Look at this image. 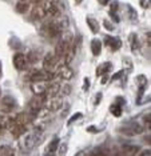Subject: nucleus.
<instances>
[{
  "label": "nucleus",
  "instance_id": "nucleus-37",
  "mask_svg": "<svg viewBox=\"0 0 151 156\" xmlns=\"http://www.w3.org/2000/svg\"><path fill=\"white\" fill-rule=\"evenodd\" d=\"M99 2V4H102V5H107L110 3V0H98Z\"/></svg>",
  "mask_w": 151,
  "mask_h": 156
},
{
  "label": "nucleus",
  "instance_id": "nucleus-1",
  "mask_svg": "<svg viewBox=\"0 0 151 156\" xmlns=\"http://www.w3.org/2000/svg\"><path fill=\"white\" fill-rule=\"evenodd\" d=\"M68 27V20L66 17H53V19H50L48 22H46L42 27V34L44 37L50 39H57L60 37V35L64 32V30Z\"/></svg>",
  "mask_w": 151,
  "mask_h": 156
},
{
  "label": "nucleus",
  "instance_id": "nucleus-29",
  "mask_svg": "<svg viewBox=\"0 0 151 156\" xmlns=\"http://www.w3.org/2000/svg\"><path fill=\"white\" fill-rule=\"evenodd\" d=\"M128 41H130L131 49L135 52L136 49L139 48V40H138V36H136V34H130V36H128Z\"/></svg>",
  "mask_w": 151,
  "mask_h": 156
},
{
  "label": "nucleus",
  "instance_id": "nucleus-10",
  "mask_svg": "<svg viewBox=\"0 0 151 156\" xmlns=\"http://www.w3.org/2000/svg\"><path fill=\"white\" fill-rule=\"evenodd\" d=\"M44 17H46V0L44 2L35 3L30 12L31 20H43Z\"/></svg>",
  "mask_w": 151,
  "mask_h": 156
},
{
  "label": "nucleus",
  "instance_id": "nucleus-5",
  "mask_svg": "<svg viewBox=\"0 0 151 156\" xmlns=\"http://www.w3.org/2000/svg\"><path fill=\"white\" fill-rule=\"evenodd\" d=\"M63 12V5L57 0H51V2H46V17H59Z\"/></svg>",
  "mask_w": 151,
  "mask_h": 156
},
{
  "label": "nucleus",
  "instance_id": "nucleus-12",
  "mask_svg": "<svg viewBox=\"0 0 151 156\" xmlns=\"http://www.w3.org/2000/svg\"><path fill=\"white\" fill-rule=\"evenodd\" d=\"M60 60L56 58L55 54H47L43 58V69L50 71V72H53L56 68V66L59 64Z\"/></svg>",
  "mask_w": 151,
  "mask_h": 156
},
{
  "label": "nucleus",
  "instance_id": "nucleus-17",
  "mask_svg": "<svg viewBox=\"0 0 151 156\" xmlns=\"http://www.w3.org/2000/svg\"><path fill=\"white\" fill-rule=\"evenodd\" d=\"M48 81H31V91L34 95H44Z\"/></svg>",
  "mask_w": 151,
  "mask_h": 156
},
{
  "label": "nucleus",
  "instance_id": "nucleus-32",
  "mask_svg": "<svg viewBox=\"0 0 151 156\" xmlns=\"http://www.w3.org/2000/svg\"><path fill=\"white\" fill-rule=\"evenodd\" d=\"M103 26L106 27L109 31H114V24H111L109 19H106V20H104V22H103Z\"/></svg>",
  "mask_w": 151,
  "mask_h": 156
},
{
  "label": "nucleus",
  "instance_id": "nucleus-14",
  "mask_svg": "<svg viewBox=\"0 0 151 156\" xmlns=\"http://www.w3.org/2000/svg\"><path fill=\"white\" fill-rule=\"evenodd\" d=\"M13 67H15L17 71L27 69V67H28L27 56L24 54H21V52H17V54H15V56H13Z\"/></svg>",
  "mask_w": 151,
  "mask_h": 156
},
{
  "label": "nucleus",
  "instance_id": "nucleus-18",
  "mask_svg": "<svg viewBox=\"0 0 151 156\" xmlns=\"http://www.w3.org/2000/svg\"><path fill=\"white\" fill-rule=\"evenodd\" d=\"M104 44H106L112 52H115V51H118V49L122 47V40L119 37L106 36V37H104Z\"/></svg>",
  "mask_w": 151,
  "mask_h": 156
},
{
  "label": "nucleus",
  "instance_id": "nucleus-38",
  "mask_svg": "<svg viewBox=\"0 0 151 156\" xmlns=\"http://www.w3.org/2000/svg\"><path fill=\"white\" fill-rule=\"evenodd\" d=\"M88 132H99L98 128H94V127H90L88 128Z\"/></svg>",
  "mask_w": 151,
  "mask_h": 156
},
{
  "label": "nucleus",
  "instance_id": "nucleus-34",
  "mask_svg": "<svg viewBox=\"0 0 151 156\" xmlns=\"http://www.w3.org/2000/svg\"><path fill=\"white\" fill-rule=\"evenodd\" d=\"M83 83H84V84H83V90H84V91H87L88 88H90V79H88V77H86Z\"/></svg>",
  "mask_w": 151,
  "mask_h": 156
},
{
  "label": "nucleus",
  "instance_id": "nucleus-2",
  "mask_svg": "<svg viewBox=\"0 0 151 156\" xmlns=\"http://www.w3.org/2000/svg\"><path fill=\"white\" fill-rule=\"evenodd\" d=\"M71 51H76V45H75V41H74V37L71 34H62L56 43V47H55V52L53 54L56 55V58L59 60H63L64 58L67 56L68 52Z\"/></svg>",
  "mask_w": 151,
  "mask_h": 156
},
{
  "label": "nucleus",
  "instance_id": "nucleus-33",
  "mask_svg": "<svg viewBox=\"0 0 151 156\" xmlns=\"http://www.w3.org/2000/svg\"><path fill=\"white\" fill-rule=\"evenodd\" d=\"M123 75V71H119L118 73H115V75L111 77V81H115V80H118V79H120V76Z\"/></svg>",
  "mask_w": 151,
  "mask_h": 156
},
{
  "label": "nucleus",
  "instance_id": "nucleus-43",
  "mask_svg": "<svg viewBox=\"0 0 151 156\" xmlns=\"http://www.w3.org/2000/svg\"><path fill=\"white\" fill-rule=\"evenodd\" d=\"M0 96H2V90H0Z\"/></svg>",
  "mask_w": 151,
  "mask_h": 156
},
{
  "label": "nucleus",
  "instance_id": "nucleus-19",
  "mask_svg": "<svg viewBox=\"0 0 151 156\" xmlns=\"http://www.w3.org/2000/svg\"><path fill=\"white\" fill-rule=\"evenodd\" d=\"M59 90H60V84L56 83V81H48V86H47V90L44 92V96L46 99L47 98H51V96H55V95H59Z\"/></svg>",
  "mask_w": 151,
  "mask_h": 156
},
{
  "label": "nucleus",
  "instance_id": "nucleus-28",
  "mask_svg": "<svg viewBox=\"0 0 151 156\" xmlns=\"http://www.w3.org/2000/svg\"><path fill=\"white\" fill-rule=\"evenodd\" d=\"M13 154H15V151L11 145H0V156H12Z\"/></svg>",
  "mask_w": 151,
  "mask_h": 156
},
{
  "label": "nucleus",
  "instance_id": "nucleus-41",
  "mask_svg": "<svg viewBox=\"0 0 151 156\" xmlns=\"http://www.w3.org/2000/svg\"><path fill=\"white\" fill-rule=\"evenodd\" d=\"M74 2H75V4H80V3L83 2V0H74Z\"/></svg>",
  "mask_w": 151,
  "mask_h": 156
},
{
  "label": "nucleus",
  "instance_id": "nucleus-15",
  "mask_svg": "<svg viewBox=\"0 0 151 156\" xmlns=\"http://www.w3.org/2000/svg\"><path fill=\"white\" fill-rule=\"evenodd\" d=\"M8 129H9V132L17 139V137H20L24 132H27L28 127L27 126H23V124H19V123H15V122H12V120H11V124H9Z\"/></svg>",
  "mask_w": 151,
  "mask_h": 156
},
{
  "label": "nucleus",
  "instance_id": "nucleus-25",
  "mask_svg": "<svg viewBox=\"0 0 151 156\" xmlns=\"http://www.w3.org/2000/svg\"><path fill=\"white\" fill-rule=\"evenodd\" d=\"M59 144H60V140L59 137H53V139L50 141V144L47 145V154H55L59 148Z\"/></svg>",
  "mask_w": 151,
  "mask_h": 156
},
{
  "label": "nucleus",
  "instance_id": "nucleus-30",
  "mask_svg": "<svg viewBox=\"0 0 151 156\" xmlns=\"http://www.w3.org/2000/svg\"><path fill=\"white\" fill-rule=\"evenodd\" d=\"M59 94H60V96H67V95H70L71 94V87L68 86V84H66L62 90H59Z\"/></svg>",
  "mask_w": 151,
  "mask_h": 156
},
{
  "label": "nucleus",
  "instance_id": "nucleus-35",
  "mask_svg": "<svg viewBox=\"0 0 151 156\" xmlns=\"http://www.w3.org/2000/svg\"><path fill=\"white\" fill-rule=\"evenodd\" d=\"M102 77V84H106L107 81H109V73L107 75H103V76H100Z\"/></svg>",
  "mask_w": 151,
  "mask_h": 156
},
{
  "label": "nucleus",
  "instance_id": "nucleus-27",
  "mask_svg": "<svg viewBox=\"0 0 151 156\" xmlns=\"http://www.w3.org/2000/svg\"><path fill=\"white\" fill-rule=\"evenodd\" d=\"M110 112L112 113L115 118H119V116H122V113H123V105L118 104V103H114L110 107Z\"/></svg>",
  "mask_w": 151,
  "mask_h": 156
},
{
  "label": "nucleus",
  "instance_id": "nucleus-40",
  "mask_svg": "<svg viewBox=\"0 0 151 156\" xmlns=\"http://www.w3.org/2000/svg\"><path fill=\"white\" fill-rule=\"evenodd\" d=\"M31 4H35V3H39V2H44V0H30Z\"/></svg>",
  "mask_w": 151,
  "mask_h": 156
},
{
  "label": "nucleus",
  "instance_id": "nucleus-22",
  "mask_svg": "<svg viewBox=\"0 0 151 156\" xmlns=\"http://www.w3.org/2000/svg\"><path fill=\"white\" fill-rule=\"evenodd\" d=\"M111 68H112V64H111L110 62L102 63V64L98 66V68H96V76H103V75H107V73H110Z\"/></svg>",
  "mask_w": 151,
  "mask_h": 156
},
{
  "label": "nucleus",
  "instance_id": "nucleus-36",
  "mask_svg": "<svg viewBox=\"0 0 151 156\" xmlns=\"http://www.w3.org/2000/svg\"><path fill=\"white\" fill-rule=\"evenodd\" d=\"M100 99H102V94L98 92V98H95V105H98L99 103H100Z\"/></svg>",
  "mask_w": 151,
  "mask_h": 156
},
{
  "label": "nucleus",
  "instance_id": "nucleus-21",
  "mask_svg": "<svg viewBox=\"0 0 151 156\" xmlns=\"http://www.w3.org/2000/svg\"><path fill=\"white\" fill-rule=\"evenodd\" d=\"M31 8V2L30 0H19L16 4V12L17 13H26Z\"/></svg>",
  "mask_w": 151,
  "mask_h": 156
},
{
  "label": "nucleus",
  "instance_id": "nucleus-26",
  "mask_svg": "<svg viewBox=\"0 0 151 156\" xmlns=\"http://www.w3.org/2000/svg\"><path fill=\"white\" fill-rule=\"evenodd\" d=\"M118 8H119V4H118V2H112V3H111V7H110V16L112 17V20H114L115 23H119V16L116 15Z\"/></svg>",
  "mask_w": 151,
  "mask_h": 156
},
{
  "label": "nucleus",
  "instance_id": "nucleus-11",
  "mask_svg": "<svg viewBox=\"0 0 151 156\" xmlns=\"http://www.w3.org/2000/svg\"><path fill=\"white\" fill-rule=\"evenodd\" d=\"M17 107V101L12 96H4L0 100V111L3 113H12Z\"/></svg>",
  "mask_w": 151,
  "mask_h": 156
},
{
  "label": "nucleus",
  "instance_id": "nucleus-8",
  "mask_svg": "<svg viewBox=\"0 0 151 156\" xmlns=\"http://www.w3.org/2000/svg\"><path fill=\"white\" fill-rule=\"evenodd\" d=\"M143 131H145V126L141 123L134 122V123H130V124H127V126L122 127L119 129V132L126 135V136H136V135L142 133Z\"/></svg>",
  "mask_w": 151,
  "mask_h": 156
},
{
  "label": "nucleus",
  "instance_id": "nucleus-9",
  "mask_svg": "<svg viewBox=\"0 0 151 156\" xmlns=\"http://www.w3.org/2000/svg\"><path fill=\"white\" fill-rule=\"evenodd\" d=\"M44 107L48 109L50 112H56L63 108V96L60 95H55V96L47 98L44 101Z\"/></svg>",
  "mask_w": 151,
  "mask_h": 156
},
{
  "label": "nucleus",
  "instance_id": "nucleus-23",
  "mask_svg": "<svg viewBox=\"0 0 151 156\" xmlns=\"http://www.w3.org/2000/svg\"><path fill=\"white\" fill-rule=\"evenodd\" d=\"M91 51L94 56H99L102 52V41L98 39H92L91 40Z\"/></svg>",
  "mask_w": 151,
  "mask_h": 156
},
{
  "label": "nucleus",
  "instance_id": "nucleus-3",
  "mask_svg": "<svg viewBox=\"0 0 151 156\" xmlns=\"http://www.w3.org/2000/svg\"><path fill=\"white\" fill-rule=\"evenodd\" d=\"M42 135H43V132H40V131H38L35 128L32 131H27V132H24L20 137H17V139H19L20 148L21 150H24V151L34 150L35 147H38V145L40 144Z\"/></svg>",
  "mask_w": 151,
  "mask_h": 156
},
{
  "label": "nucleus",
  "instance_id": "nucleus-42",
  "mask_svg": "<svg viewBox=\"0 0 151 156\" xmlns=\"http://www.w3.org/2000/svg\"><path fill=\"white\" fill-rule=\"evenodd\" d=\"M0 76H2V63H0Z\"/></svg>",
  "mask_w": 151,
  "mask_h": 156
},
{
  "label": "nucleus",
  "instance_id": "nucleus-7",
  "mask_svg": "<svg viewBox=\"0 0 151 156\" xmlns=\"http://www.w3.org/2000/svg\"><path fill=\"white\" fill-rule=\"evenodd\" d=\"M55 77V73L50 72L46 69H34L32 72L28 75V79L31 81H51Z\"/></svg>",
  "mask_w": 151,
  "mask_h": 156
},
{
  "label": "nucleus",
  "instance_id": "nucleus-39",
  "mask_svg": "<svg viewBox=\"0 0 151 156\" xmlns=\"http://www.w3.org/2000/svg\"><path fill=\"white\" fill-rule=\"evenodd\" d=\"M151 154V152H150V150H147V151H143V152H139V155H143V156H145V155H150Z\"/></svg>",
  "mask_w": 151,
  "mask_h": 156
},
{
  "label": "nucleus",
  "instance_id": "nucleus-16",
  "mask_svg": "<svg viewBox=\"0 0 151 156\" xmlns=\"http://www.w3.org/2000/svg\"><path fill=\"white\" fill-rule=\"evenodd\" d=\"M136 81H138V99H136V103H141V99L142 96L145 95V91L147 88V77L145 75H139L138 77H136Z\"/></svg>",
  "mask_w": 151,
  "mask_h": 156
},
{
  "label": "nucleus",
  "instance_id": "nucleus-13",
  "mask_svg": "<svg viewBox=\"0 0 151 156\" xmlns=\"http://www.w3.org/2000/svg\"><path fill=\"white\" fill-rule=\"evenodd\" d=\"M11 120H12V122H15V123H19V124H23V126L28 127L35 120V118L31 115L30 112H19V113H16L15 116H12Z\"/></svg>",
  "mask_w": 151,
  "mask_h": 156
},
{
  "label": "nucleus",
  "instance_id": "nucleus-6",
  "mask_svg": "<svg viewBox=\"0 0 151 156\" xmlns=\"http://www.w3.org/2000/svg\"><path fill=\"white\" fill-rule=\"evenodd\" d=\"M56 77H59L60 80H71L74 77V71L70 67V64H66V63H60V64L56 66L55 71H53Z\"/></svg>",
  "mask_w": 151,
  "mask_h": 156
},
{
  "label": "nucleus",
  "instance_id": "nucleus-31",
  "mask_svg": "<svg viewBox=\"0 0 151 156\" xmlns=\"http://www.w3.org/2000/svg\"><path fill=\"white\" fill-rule=\"evenodd\" d=\"M80 118H82V112H76L75 115L71 116V119L67 122V126H71V124H72L74 122H76V120H78V119H80Z\"/></svg>",
  "mask_w": 151,
  "mask_h": 156
},
{
  "label": "nucleus",
  "instance_id": "nucleus-20",
  "mask_svg": "<svg viewBox=\"0 0 151 156\" xmlns=\"http://www.w3.org/2000/svg\"><path fill=\"white\" fill-rule=\"evenodd\" d=\"M139 152H141V148L138 145H123L119 154L123 156H136L139 155Z\"/></svg>",
  "mask_w": 151,
  "mask_h": 156
},
{
  "label": "nucleus",
  "instance_id": "nucleus-4",
  "mask_svg": "<svg viewBox=\"0 0 151 156\" xmlns=\"http://www.w3.org/2000/svg\"><path fill=\"white\" fill-rule=\"evenodd\" d=\"M44 101H46L44 95H35V98L31 99L30 103H28V112L34 118H38V113L44 107Z\"/></svg>",
  "mask_w": 151,
  "mask_h": 156
},
{
  "label": "nucleus",
  "instance_id": "nucleus-24",
  "mask_svg": "<svg viewBox=\"0 0 151 156\" xmlns=\"http://www.w3.org/2000/svg\"><path fill=\"white\" fill-rule=\"evenodd\" d=\"M86 22H87L88 28L91 30L92 34H98L99 32V23L96 22V19H92V17H86Z\"/></svg>",
  "mask_w": 151,
  "mask_h": 156
}]
</instances>
